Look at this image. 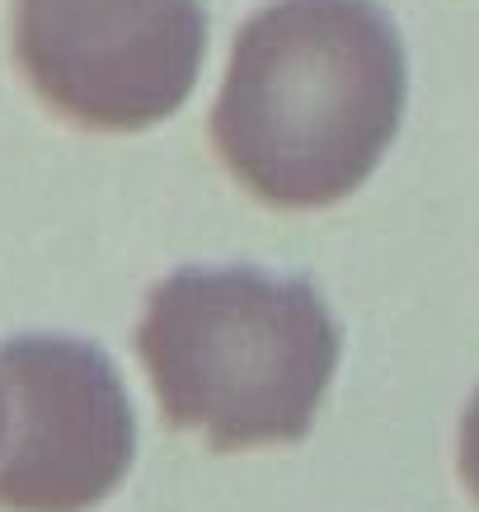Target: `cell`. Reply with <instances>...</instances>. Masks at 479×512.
Instances as JSON below:
<instances>
[{
  "label": "cell",
  "mask_w": 479,
  "mask_h": 512,
  "mask_svg": "<svg viewBox=\"0 0 479 512\" xmlns=\"http://www.w3.org/2000/svg\"><path fill=\"white\" fill-rule=\"evenodd\" d=\"M404 43L376 0H273L235 33L212 146L268 207H329L386 156Z\"/></svg>",
  "instance_id": "cell-1"
},
{
  "label": "cell",
  "mask_w": 479,
  "mask_h": 512,
  "mask_svg": "<svg viewBox=\"0 0 479 512\" xmlns=\"http://www.w3.org/2000/svg\"><path fill=\"white\" fill-rule=\"evenodd\" d=\"M137 353L174 428L245 451L310 433L339 367V325L306 278L179 268L146 296Z\"/></svg>",
  "instance_id": "cell-2"
},
{
  "label": "cell",
  "mask_w": 479,
  "mask_h": 512,
  "mask_svg": "<svg viewBox=\"0 0 479 512\" xmlns=\"http://www.w3.org/2000/svg\"><path fill=\"white\" fill-rule=\"evenodd\" d=\"M202 52V0H24L15 15V57L38 99L94 132L170 118Z\"/></svg>",
  "instance_id": "cell-3"
},
{
  "label": "cell",
  "mask_w": 479,
  "mask_h": 512,
  "mask_svg": "<svg viewBox=\"0 0 479 512\" xmlns=\"http://www.w3.org/2000/svg\"><path fill=\"white\" fill-rule=\"evenodd\" d=\"M5 512H90L123 484L137 419L118 367L85 339L19 334L0 343Z\"/></svg>",
  "instance_id": "cell-4"
},
{
  "label": "cell",
  "mask_w": 479,
  "mask_h": 512,
  "mask_svg": "<svg viewBox=\"0 0 479 512\" xmlns=\"http://www.w3.org/2000/svg\"><path fill=\"white\" fill-rule=\"evenodd\" d=\"M461 480L479 503V390L475 400L465 404V419H461Z\"/></svg>",
  "instance_id": "cell-5"
},
{
  "label": "cell",
  "mask_w": 479,
  "mask_h": 512,
  "mask_svg": "<svg viewBox=\"0 0 479 512\" xmlns=\"http://www.w3.org/2000/svg\"><path fill=\"white\" fill-rule=\"evenodd\" d=\"M0 447H5V386H0Z\"/></svg>",
  "instance_id": "cell-6"
},
{
  "label": "cell",
  "mask_w": 479,
  "mask_h": 512,
  "mask_svg": "<svg viewBox=\"0 0 479 512\" xmlns=\"http://www.w3.org/2000/svg\"><path fill=\"white\" fill-rule=\"evenodd\" d=\"M19 5H24V0H19Z\"/></svg>",
  "instance_id": "cell-7"
}]
</instances>
